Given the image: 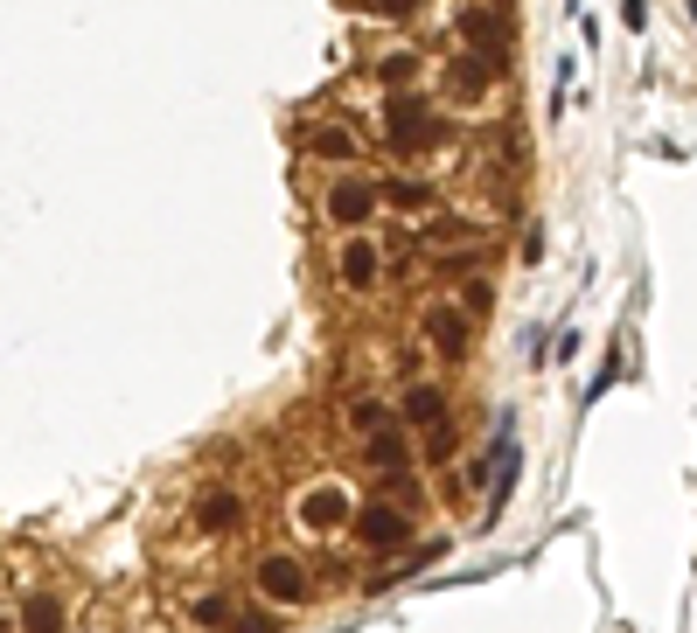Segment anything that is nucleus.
<instances>
[{
  "label": "nucleus",
  "instance_id": "f257e3e1",
  "mask_svg": "<svg viewBox=\"0 0 697 633\" xmlns=\"http://www.w3.org/2000/svg\"><path fill=\"white\" fill-rule=\"evenodd\" d=\"M384 126H391V146H432L440 140V119H432V105H419L411 91H391V105H384Z\"/></svg>",
  "mask_w": 697,
  "mask_h": 633
},
{
  "label": "nucleus",
  "instance_id": "f03ea898",
  "mask_svg": "<svg viewBox=\"0 0 697 633\" xmlns=\"http://www.w3.org/2000/svg\"><path fill=\"white\" fill-rule=\"evenodd\" d=\"M349 523H356V543H363V550H398L405 536H411V515L391 508V502H363Z\"/></svg>",
  "mask_w": 697,
  "mask_h": 633
},
{
  "label": "nucleus",
  "instance_id": "7ed1b4c3",
  "mask_svg": "<svg viewBox=\"0 0 697 633\" xmlns=\"http://www.w3.org/2000/svg\"><path fill=\"white\" fill-rule=\"evenodd\" d=\"M426 341H432L446 362H467V349H475V328H467L461 306H432V314H426Z\"/></svg>",
  "mask_w": 697,
  "mask_h": 633
},
{
  "label": "nucleus",
  "instance_id": "20e7f679",
  "mask_svg": "<svg viewBox=\"0 0 697 633\" xmlns=\"http://www.w3.org/2000/svg\"><path fill=\"white\" fill-rule=\"evenodd\" d=\"M461 35H467V49H475V56H488V63L502 70L510 35H502V14H496V8H467V14H461Z\"/></svg>",
  "mask_w": 697,
  "mask_h": 633
},
{
  "label": "nucleus",
  "instance_id": "39448f33",
  "mask_svg": "<svg viewBox=\"0 0 697 633\" xmlns=\"http://www.w3.org/2000/svg\"><path fill=\"white\" fill-rule=\"evenodd\" d=\"M258 591H266L272 606H300L307 599V571H300L293 558H266L258 564Z\"/></svg>",
  "mask_w": 697,
  "mask_h": 633
},
{
  "label": "nucleus",
  "instance_id": "423d86ee",
  "mask_svg": "<svg viewBox=\"0 0 697 633\" xmlns=\"http://www.w3.org/2000/svg\"><path fill=\"white\" fill-rule=\"evenodd\" d=\"M398 418H405L411 432L446 425V390H440V383H411V390H405V405H398Z\"/></svg>",
  "mask_w": 697,
  "mask_h": 633
},
{
  "label": "nucleus",
  "instance_id": "0eeeda50",
  "mask_svg": "<svg viewBox=\"0 0 697 633\" xmlns=\"http://www.w3.org/2000/svg\"><path fill=\"white\" fill-rule=\"evenodd\" d=\"M370 209H376V188H370V181H335V188H328V216L342 223V230L370 223Z\"/></svg>",
  "mask_w": 697,
  "mask_h": 633
},
{
  "label": "nucleus",
  "instance_id": "6e6552de",
  "mask_svg": "<svg viewBox=\"0 0 697 633\" xmlns=\"http://www.w3.org/2000/svg\"><path fill=\"white\" fill-rule=\"evenodd\" d=\"M196 523L202 529H237L244 523V494H231V488H217V494H202V502H196Z\"/></svg>",
  "mask_w": 697,
  "mask_h": 633
},
{
  "label": "nucleus",
  "instance_id": "1a4fd4ad",
  "mask_svg": "<svg viewBox=\"0 0 697 633\" xmlns=\"http://www.w3.org/2000/svg\"><path fill=\"white\" fill-rule=\"evenodd\" d=\"M363 459H370L376 473H398L405 467V438L391 432V425H376V432H363Z\"/></svg>",
  "mask_w": 697,
  "mask_h": 633
},
{
  "label": "nucleus",
  "instance_id": "9d476101",
  "mask_svg": "<svg viewBox=\"0 0 697 633\" xmlns=\"http://www.w3.org/2000/svg\"><path fill=\"white\" fill-rule=\"evenodd\" d=\"M370 279H376V244H370V237H349V244H342V285L363 293Z\"/></svg>",
  "mask_w": 697,
  "mask_h": 633
},
{
  "label": "nucleus",
  "instance_id": "9b49d317",
  "mask_svg": "<svg viewBox=\"0 0 697 633\" xmlns=\"http://www.w3.org/2000/svg\"><path fill=\"white\" fill-rule=\"evenodd\" d=\"M307 153H322V161H356L363 146H356L342 126H314V132H307Z\"/></svg>",
  "mask_w": 697,
  "mask_h": 633
},
{
  "label": "nucleus",
  "instance_id": "f8f14e48",
  "mask_svg": "<svg viewBox=\"0 0 697 633\" xmlns=\"http://www.w3.org/2000/svg\"><path fill=\"white\" fill-rule=\"evenodd\" d=\"M22 626L28 633H63V599H49V591H35L22 606Z\"/></svg>",
  "mask_w": 697,
  "mask_h": 633
},
{
  "label": "nucleus",
  "instance_id": "ddd939ff",
  "mask_svg": "<svg viewBox=\"0 0 697 633\" xmlns=\"http://www.w3.org/2000/svg\"><path fill=\"white\" fill-rule=\"evenodd\" d=\"M496 84V63H488V56H461L454 63V91H488Z\"/></svg>",
  "mask_w": 697,
  "mask_h": 633
},
{
  "label": "nucleus",
  "instance_id": "4468645a",
  "mask_svg": "<svg viewBox=\"0 0 697 633\" xmlns=\"http://www.w3.org/2000/svg\"><path fill=\"white\" fill-rule=\"evenodd\" d=\"M384 202H398V209H432V188H426V181H384Z\"/></svg>",
  "mask_w": 697,
  "mask_h": 633
},
{
  "label": "nucleus",
  "instance_id": "2eb2a0df",
  "mask_svg": "<svg viewBox=\"0 0 697 633\" xmlns=\"http://www.w3.org/2000/svg\"><path fill=\"white\" fill-rule=\"evenodd\" d=\"M411 77H419V56H384V84L391 91H405Z\"/></svg>",
  "mask_w": 697,
  "mask_h": 633
},
{
  "label": "nucleus",
  "instance_id": "dca6fc26",
  "mask_svg": "<svg viewBox=\"0 0 697 633\" xmlns=\"http://www.w3.org/2000/svg\"><path fill=\"white\" fill-rule=\"evenodd\" d=\"M488 306H496V285H467V293H461V314L467 320H488Z\"/></svg>",
  "mask_w": 697,
  "mask_h": 633
},
{
  "label": "nucleus",
  "instance_id": "f3484780",
  "mask_svg": "<svg viewBox=\"0 0 697 633\" xmlns=\"http://www.w3.org/2000/svg\"><path fill=\"white\" fill-rule=\"evenodd\" d=\"M349 425H356V432H376V425H384V405H370V397H356V405H349Z\"/></svg>",
  "mask_w": 697,
  "mask_h": 633
},
{
  "label": "nucleus",
  "instance_id": "a211bd4d",
  "mask_svg": "<svg viewBox=\"0 0 697 633\" xmlns=\"http://www.w3.org/2000/svg\"><path fill=\"white\" fill-rule=\"evenodd\" d=\"M446 453H454V432L432 425V432H426V459H446Z\"/></svg>",
  "mask_w": 697,
  "mask_h": 633
},
{
  "label": "nucleus",
  "instance_id": "6ab92c4d",
  "mask_svg": "<svg viewBox=\"0 0 697 633\" xmlns=\"http://www.w3.org/2000/svg\"><path fill=\"white\" fill-rule=\"evenodd\" d=\"M376 14H384V22H405V14H419V0H370Z\"/></svg>",
  "mask_w": 697,
  "mask_h": 633
},
{
  "label": "nucleus",
  "instance_id": "aec40b11",
  "mask_svg": "<svg viewBox=\"0 0 697 633\" xmlns=\"http://www.w3.org/2000/svg\"><path fill=\"white\" fill-rule=\"evenodd\" d=\"M196 620L202 626H223V620H231V606H223V599H196Z\"/></svg>",
  "mask_w": 697,
  "mask_h": 633
},
{
  "label": "nucleus",
  "instance_id": "412c9836",
  "mask_svg": "<svg viewBox=\"0 0 697 633\" xmlns=\"http://www.w3.org/2000/svg\"><path fill=\"white\" fill-rule=\"evenodd\" d=\"M620 14H628V28H635V35L649 28V0H628V8H620Z\"/></svg>",
  "mask_w": 697,
  "mask_h": 633
},
{
  "label": "nucleus",
  "instance_id": "4be33fe9",
  "mask_svg": "<svg viewBox=\"0 0 697 633\" xmlns=\"http://www.w3.org/2000/svg\"><path fill=\"white\" fill-rule=\"evenodd\" d=\"M237 633H272V620H237Z\"/></svg>",
  "mask_w": 697,
  "mask_h": 633
}]
</instances>
